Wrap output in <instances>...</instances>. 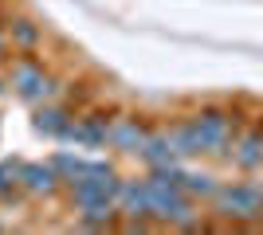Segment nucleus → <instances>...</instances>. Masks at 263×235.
Returning a JSON list of instances; mask_svg holds the SVG:
<instances>
[{"label":"nucleus","instance_id":"11","mask_svg":"<svg viewBox=\"0 0 263 235\" xmlns=\"http://www.w3.org/2000/svg\"><path fill=\"white\" fill-rule=\"evenodd\" d=\"M51 165H55V173L63 177V188H67L71 180H83L87 173H95V168H99V161H90V157H75V153H55Z\"/></svg>","mask_w":263,"mask_h":235},{"label":"nucleus","instance_id":"6","mask_svg":"<svg viewBox=\"0 0 263 235\" xmlns=\"http://www.w3.org/2000/svg\"><path fill=\"white\" fill-rule=\"evenodd\" d=\"M20 188L32 196H51L55 188H63V177L55 173L51 161H32V165H20Z\"/></svg>","mask_w":263,"mask_h":235},{"label":"nucleus","instance_id":"16","mask_svg":"<svg viewBox=\"0 0 263 235\" xmlns=\"http://www.w3.org/2000/svg\"><path fill=\"white\" fill-rule=\"evenodd\" d=\"M16 188H20V165H16V161H4V165H0V200H8Z\"/></svg>","mask_w":263,"mask_h":235},{"label":"nucleus","instance_id":"4","mask_svg":"<svg viewBox=\"0 0 263 235\" xmlns=\"http://www.w3.org/2000/svg\"><path fill=\"white\" fill-rule=\"evenodd\" d=\"M224 157H228L236 168H263V130L255 125V130H236V137L228 141V149H224Z\"/></svg>","mask_w":263,"mask_h":235},{"label":"nucleus","instance_id":"17","mask_svg":"<svg viewBox=\"0 0 263 235\" xmlns=\"http://www.w3.org/2000/svg\"><path fill=\"white\" fill-rule=\"evenodd\" d=\"M4 51H8V32L0 28V55H4Z\"/></svg>","mask_w":263,"mask_h":235},{"label":"nucleus","instance_id":"14","mask_svg":"<svg viewBox=\"0 0 263 235\" xmlns=\"http://www.w3.org/2000/svg\"><path fill=\"white\" fill-rule=\"evenodd\" d=\"M181 188H185L193 200H197V196H200V200H212V192H216L220 184H216V177H212V173H193V168H185Z\"/></svg>","mask_w":263,"mask_h":235},{"label":"nucleus","instance_id":"9","mask_svg":"<svg viewBox=\"0 0 263 235\" xmlns=\"http://www.w3.org/2000/svg\"><path fill=\"white\" fill-rule=\"evenodd\" d=\"M71 122H75V118H71L63 106H55V102H44V106L35 110V118H32V125H35L44 137H63Z\"/></svg>","mask_w":263,"mask_h":235},{"label":"nucleus","instance_id":"18","mask_svg":"<svg viewBox=\"0 0 263 235\" xmlns=\"http://www.w3.org/2000/svg\"><path fill=\"white\" fill-rule=\"evenodd\" d=\"M259 130H263V118H259Z\"/></svg>","mask_w":263,"mask_h":235},{"label":"nucleus","instance_id":"10","mask_svg":"<svg viewBox=\"0 0 263 235\" xmlns=\"http://www.w3.org/2000/svg\"><path fill=\"white\" fill-rule=\"evenodd\" d=\"M173 141H177V153H181V157H204V153H212V149H209V137L197 130L193 118L181 122V125H173Z\"/></svg>","mask_w":263,"mask_h":235},{"label":"nucleus","instance_id":"2","mask_svg":"<svg viewBox=\"0 0 263 235\" xmlns=\"http://www.w3.org/2000/svg\"><path fill=\"white\" fill-rule=\"evenodd\" d=\"M193 122H197L200 134L209 137V149H212V153L224 157L228 141L236 137V130H240V114L228 110V106H200V110L193 114Z\"/></svg>","mask_w":263,"mask_h":235},{"label":"nucleus","instance_id":"8","mask_svg":"<svg viewBox=\"0 0 263 235\" xmlns=\"http://www.w3.org/2000/svg\"><path fill=\"white\" fill-rule=\"evenodd\" d=\"M138 157H142L145 165H169V161H181V153H177V141H173V130H149V137H145V145L138 149Z\"/></svg>","mask_w":263,"mask_h":235},{"label":"nucleus","instance_id":"3","mask_svg":"<svg viewBox=\"0 0 263 235\" xmlns=\"http://www.w3.org/2000/svg\"><path fill=\"white\" fill-rule=\"evenodd\" d=\"M114 204H118V212L130 220V227H138V231L149 227V184H145V180H118Z\"/></svg>","mask_w":263,"mask_h":235},{"label":"nucleus","instance_id":"12","mask_svg":"<svg viewBox=\"0 0 263 235\" xmlns=\"http://www.w3.org/2000/svg\"><path fill=\"white\" fill-rule=\"evenodd\" d=\"M44 75H47L44 63H35V59H20V63H12V71H8V87L24 98V94H28Z\"/></svg>","mask_w":263,"mask_h":235},{"label":"nucleus","instance_id":"15","mask_svg":"<svg viewBox=\"0 0 263 235\" xmlns=\"http://www.w3.org/2000/svg\"><path fill=\"white\" fill-rule=\"evenodd\" d=\"M55 98H59V82H55L51 75H44L28 94H24V102H32V106H44V102H55Z\"/></svg>","mask_w":263,"mask_h":235},{"label":"nucleus","instance_id":"7","mask_svg":"<svg viewBox=\"0 0 263 235\" xmlns=\"http://www.w3.org/2000/svg\"><path fill=\"white\" fill-rule=\"evenodd\" d=\"M145 130L142 118H118V122H110V149H118V153H138L145 145Z\"/></svg>","mask_w":263,"mask_h":235},{"label":"nucleus","instance_id":"1","mask_svg":"<svg viewBox=\"0 0 263 235\" xmlns=\"http://www.w3.org/2000/svg\"><path fill=\"white\" fill-rule=\"evenodd\" d=\"M212 208L224 220H263V188H255V184H220L212 192Z\"/></svg>","mask_w":263,"mask_h":235},{"label":"nucleus","instance_id":"5","mask_svg":"<svg viewBox=\"0 0 263 235\" xmlns=\"http://www.w3.org/2000/svg\"><path fill=\"white\" fill-rule=\"evenodd\" d=\"M67 141H75L83 149H102L110 145V118L106 114H95V118H79V122L67 125Z\"/></svg>","mask_w":263,"mask_h":235},{"label":"nucleus","instance_id":"13","mask_svg":"<svg viewBox=\"0 0 263 235\" xmlns=\"http://www.w3.org/2000/svg\"><path fill=\"white\" fill-rule=\"evenodd\" d=\"M8 44L16 47V51H35V47L44 44V32H40V24H32V20H12V28H8Z\"/></svg>","mask_w":263,"mask_h":235}]
</instances>
